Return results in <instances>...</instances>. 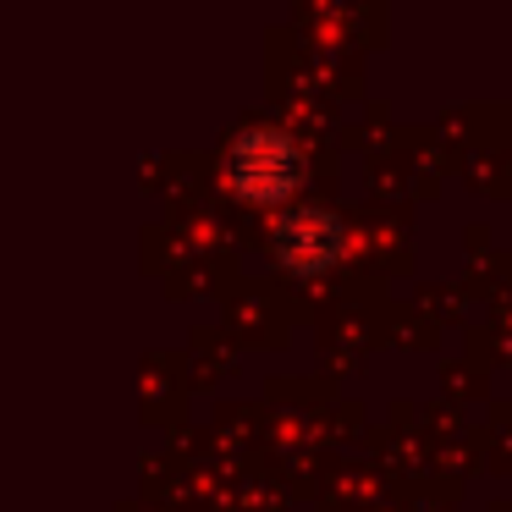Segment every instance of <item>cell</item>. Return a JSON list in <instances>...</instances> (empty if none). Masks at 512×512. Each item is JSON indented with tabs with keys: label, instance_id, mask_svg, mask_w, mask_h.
<instances>
[{
	"label": "cell",
	"instance_id": "6da1fadb",
	"mask_svg": "<svg viewBox=\"0 0 512 512\" xmlns=\"http://www.w3.org/2000/svg\"><path fill=\"white\" fill-rule=\"evenodd\" d=\"M226 171H232V188H243L248 199H281L298 182V149L276 127H254L232 144Z\"/></svg>",
	"mask_w": 512,
	"mask_h": 512
},
{
	"label": "cell",
	"instance_id": "7a4b0ae2",
	"mask_svg": "<svg viewBox=\"0 0 512 512\" xmlns=\"http://www.w3.org/2000/svg\"><path fill=\"white\" fill-rule=\"evenodd\" d=\"M276 254H281V265H292V270H325L342 254V226L325 210H298L276 226Z\"/></svg>",
	"mask_w": 512,
	"mask_h": 512
}]
</instances>
